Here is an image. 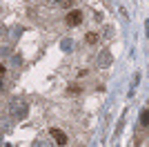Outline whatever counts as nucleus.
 <instances>
[{"label": "nucleus", "mask_w": 149, "mask_h": 147, "mask_svg": "<svg viewBox=\"0 0 149 147\" xmlns=\"http://www.w3.org/2000/svg\"><path fill=\"white\" fill-rule=\"evenodd\" d=\"M65 22H67L69 27H76V24H80V22H82V11H80V9H71V11L67 13Z\"/></svg>", "instance_id": "nucleus-1"}, {"label": "nucleus", "mask_w": 149, "mask_h": 147, "mask_svg": "<svg viewBox=\"0 0 149 147\" xmlns=\"http://www.w3.org/2000/svg\"><path fill=\"white\" fill-rule=\"evenodd\" d=\"M49 134H51V138H54L58 145H67V143H69L67 134H65V132H60L58 127H51V129H49Z\"/></svg>", "instance_id": "nucleus-2"}, {"label": "nucleus", "mask_w": 149, "mask_h": 147, "mask_svg": "<svg viewBox=\"0 0 149 147\" xmlns=\"http://www.w3.org/2000/svg\"><path fill=\"white\" fill-rule=\"evenodd\" d=\"M11 114H13L16 118H22V116L27 114V105H25V103H20V100H16V103L11 105Z\"/></svg>", "instance_id": "nucleus-3"}, {"label": "nucleus", "mask_w": 149, "mask_h": 147, "mask_svg": "<svg viewBox=\"0 0 149 147\" xmlns=\"http://www.w3.org/2000/svg\"><path fill=\"white\" fill-rule=\"evenodd\" d=\"M109 65H111V54L105 49V51L100 54V58H98V67H109Z\"/></svg>", "instance_id": "nucleus-4"}, {"label": "nucleus", "mask_w": 149, "mask_h": 147, "mask_svg": "<svg viewBox=\"0 0 149 147\" xmlns=\"http://www.w3.org/2000/svg\"><path fill=\"white\" fill-rule=\"evenodd\" d=\"M31 147H51L49 141H45V138H38V141H33V145Z\"/></svg>", "instance_id": "nucleus-5"}, {"label": "nucleus", "mask_w": 149, "mask_h": 147, "mask_svg": "<svg viewBox=\"0 0 149 147\" xmlns=\"http://www.w3.org/2000/svg\"><path fill=\"white\" fill-rule=\"evenodd\" d=\"M87 43L89 45H96V43H98V34H96V31H89V34H87Z\"/></svg>", "instance_id": "nucleus-6"}, {"label": "nucleus", "mask_w": 149, "mask_h": 147, "mask_svg": "<svg viewBox=\"0 0 149 147\" xmlns=\"http://www.w3.org/2000/svg\"><path fill=\"white\" fill-rule=\"evenodd\" d=\"M140 123H143V125H149V109H145L143 114H140Z\"/></svg>", "instance_id": "nucleus-7"}, {"label": "nucleus", "mask_w": 149, "mask_h": 147, "mask_svg": "<svg viewBox=\"0 0 149 147\" xmlns=\"http://www.w3.org/2000/svg\"><path fill=\"white\" fill-rule=\"evenodd\" d=\"M71 47H74V43H71V40H62V49H65V51H69Z\"/></svg>", "instance_id": "nucleus-8"}, {"label": "nucleus", "mask_w": 149, "mask_h": 147, "mask_svg": "<svg viewBox=\"0 0 149 147\" xmlns=\"http://www.w3.org/2000/svg\"><path fill=\"white\" fill-rule=\"evenodd\" d=\"M2 34H7V27H5L2 22H0V36H2Z\"/></svg>", "instance_id": "nucleus-9"}, {"label": "nucleus", "mask_w": 149, "mask_h": 147, "mask_svg": "<svg viewBox=\"0 0 149 147\" xmlns=\"http://www.w3.org/2000/svg\"><path fill=\"white\" fill-rule=\"evenodd\" d=\"M2 71H5V65H2V62H0V76H2Z\"/></svg>", "instance_id": "nucleus-10"}, {"label": "nucleus", "mask_w": 149, "mask_h": 147, "mask_svg": "<svg viewBox=\"0 0 149 147\" xmlns=\"http://www.w3.org/2000/svg\"><path fill=\"white\" fill-rule=\"evenodd\" d=\"M49 2H60V0H49Z\"/></svg>", "instance_id": "nucleus-11"}, {"label": "nucleus", "mask_w": 149, "mask_h": 147, "mask_svg": "<svg viewBox=\"0 0 149 147\" xmlns=\"http://www.w3.org/2000/svg\"><path fill=\"white\" fill-rule=\"evenodd\" d=\"M0 89H2V83H0Z\"/></svg>", "instance_id": "nucleus-12"}]
</instances>
